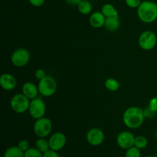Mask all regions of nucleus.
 I'll return each instance as SVG.
<instances>
[{"instance_id":"1","label":"nucleus","mask_w":157,"mask_h":157,"mask_svg":"<svg viewBox=\"0 0 157 157\" xmlns=\"http://www.w3.org/2000/svg\"><path fill=\"white\" fill-rule=\"evenodd\" d=\"M144 110L139 107H130L124 111L123 121L130 129H137L144 121Z\"/></svg>"},{"instance_id":"2","label":"nucleus","mask_w":157,"mask_h":157,"mask_svg":"<svg viewBox=\"0 0 157 157\" xmlns=\"http://www.w3.org/2000/svg\"><path fill=\"white\" fill-rule=\"evenodd\" d=\"M137 15L143 22H153L157 19V4L151 1L142 2L137 8Z\"/></svg>"},{"instance_id":"3","label":"nucleus","mask_w":157,"mask_h":157,"mask_svg":"<svg viewBox=\"0 0 157 157\" xmlns=\"http://www.w3.org/2000/svg\"><path fill=\"white\" fill-rule=\"evenodd\" d=\"M38 87L39 93L43 97H52L57 90V82L52 77L46 76L40 80Z\"/></svg>"},{"instance_id":"4","label":"nucleus","mask_w":157,"mask_h":157,"mask_svg":"<svg viewBox=\"0 0 157 157\" xmlns=\"http://www.w3.org/2000/svg\"><path fill=\"white\" fill-rule=\"evenodd\" d=\"M23 94H17L11 99L10 104L12 110L18 113H22L29 110L30 101Z\"/></svg>"},{"instance_id":"5","label":"nucleus","mask_w":157,"mask_h":157,"mask_svg":"<svg viewBox=\"0 0 157 157\" xmlns=\"http://www.w3.org/2000/svg\"><path fill=\"white\" fill-rule=\"evenodd\" d=\"M52 130V124L50 119L41 117L36 120L34 124V132L39 138H44L48 136Z\"/></svg>"},{"instance_id":"6","label":"nucleus","mask_w":157,"mask_h":157,"mask_svg":"<svg viewBox=\"0 0 157 157\" xmlns=\"http://www.w3.org/2000/svg\"><path fill=\"white\" fill-rule=\"evenodd\" d=\"M31 55L27 49L19 48L13 52L11 56L12 64L17 67H25L30 61Z\"/></svg>"},{"instance_id":"7","label":"nucleus","mask_w":157,"mask_h":157,"mask_svg":"<svg viewBox=\"0 0 157 157\" xmlns=\"http://www.w3.org/2000/svg\"><path fill=\"white\" fill-rule=\"evenodd\" d=\"M139 45L143 50L150 51L154 48L157 43L156 34L152 31H145L140 34L138 39Z\"/></svg>"},{"instance_id":"8","label":"nucleus","mask_w":157,"mask_h":157,"mask_svg":"<svg viewBox=\"0 0 157 157\" xmlns=\"http://www.w3.org/2000/svg\"><path fill=\"white\" fill-rule=\"evenodd\" d=\"M29 111L34 119L38 120L44 117L46 112V106L44 101L39 97L31 100Z\"/></svg>"},{"instance_id":"9","label":"nucleus","mask_w":157,"mask_h":157,"mask_svg":"<svg viewBox=\"0 0 157 157\" xmlns=\"http://www.w3.org/2000/svg\"><path fill=\"white\" fill-rule=\"evenodd\" d=\"M86 139L90 145L98 147L104 143L105 135L101 129L94 127L88 130L86 135Z\"/></svg>"},{"instance_id":"10","label":"nucleus","mask_w":157,"mask_h":157,"mask_svg":"<svg viewBox=\"0 0 157 157\" xmlns=\"http://www.w3.org/2000/svg\"><path fill=\"white\" fill-rule=\"evenodd\" d=\"M48 141L51 150L58 152L64 147L67 142V138L63 133L57 132L50 136Z\"/></svg>"},{"instance_id":"11","label":"nucleus","mask_w":157,"mask_h":157,"mask_svg":"<svg viewBox=\"0 0 157 157\" xmlns=\"http://www.w3.org/2000/svg\"><path fill=\"white\" fill-rule=\"evenodd\" d=\"M135 136L129 131L121 132L117 136V143L121 148L127 150L134 146Z\"/></svg>"},{"instance_id":"12","label":"nucleus","mask_w":157,"mask_h":157,"mask_svg":"<svg viewBox=\"0 0 157 157\" xmlns=\"http://www.w3.org/2000/svg\"><path fill=\"white\" fill-rule=\"evenodd\" d=\"M16 79L10 74H2L0 77V85L4 90H13L16 87Z\"/></svg>"},{"instance_id":"13","label":"nucleus","mask_w":157,"mask_h":157,"mask_svg":"<svg viewBox=\"0 0 157 157\" xmlns=\"http://www.w3.org/2000/svg\"><path fill=\"white\" fill-rule=\"evenodd\" d=\"M21 91H22L23 94L25 95L30 100H33L38 98V93H39L38 86H36L32 82L25 83L21 87Z\"/></svg>"},{"instance_id":"14","label":"nucleus","mask_w":157,"mask_h":157,"mask_svg":"<svg viewBox=\"0 0 157 157\" xmlns=\"http://www.w3.org/2000/svg\"><path fill=\"white\" fill-rule=\"evenodd\" d=\"M106 17L104 16L102 12H95L90 15L89 18V23L90 25L94 29H100L104 26Z\"/></svg>"},{"instance_id":"15","label":"nucleus","mask_w":157,"mask_h":157,"mask_svg":"<svg viewBox=\"0 0 157 157\" xmlns=\"http://www.w3.org/2000/svg\"><path fill=\"white\" fill-rule=\"evenodd\" d=\"M104 27L109 32H115V31L117 30L120 27L119 16L117 15V16L106 18Z\"/></svg>"},{"instance_id":"16","label":"nucleus","mask_w":157,"mask_h":157,"mask_svg":"<svg viewBox=\"0 0 157 157\" xmlns=\"http://www.w3.org/2000/svg\"><path fill=\"white\" fill-rule=\"evenodd\" d=\"M3 157H25V152L18 146H12L5 151Z\"/></svg>"},{"instance_id":"17","label":"nucleus","mask_w":157,"mask_h":157,"mask_svg":"<svg viewBox=\"0 0 157 157\" xmlns=\"http://www.w3.org/2000/svg\"><path fill=\"white\" fill-rule=\"evenodd\" d=\"M101 12L104 14L106 18L107 17H113L118 15V12L116 8L111 4H105L101 8Z\"/></svg>"},{"instance_id":"18","label":"nucleus","mask_w":157,"mask_h":157,"mask_svg":"<svg viewBox=\"0 0 157 157\" xmlns=\"http://www.w3.org/2000/svg\"><path fill=\"white\" fill-rule=\"evenodd\" d=\"M78 9L80 13L82 15H88L92 11V5L87 0H82L78 5Z\"/></svg>"},{"instance_id":"19","label":"nucleus","mask_w":157,"mask_h":157,"mask_svg":"<svg viewBox=\"0 0 157 157\" xmlns=\"http://www.w3.org/2000/svg\"><path fill=\"white\" fill-rule=\"evenodd\" d=\"M35 147L42 153L48 151L50 149V145H49V141L45 140L44 138H39L35 143Z\"/></svg>"},{"instance_id":"20","label":"nucleus","mask_w":157,"mask_h":157,"mask_svg":"<svg viewBox=\"0 0 157 157\" xmlns=\"http://www.w3.org/2000/svg\"><path fill=\"white\" fill-rule=\"evenodd\" d=\"M105 87L110 91H116L119 89L120 83L114 78H107L104 83Z\"/></svg>"},{"instance_id":"21","label":"nucleus","mask_w":157,"mask_h":157,"mask_svg":"<svg viewBox=\"0 0 157 157\" xmlns=\"http://www.w3.org/2000/svg\"><path fill=\"white\" fill-rule=\"evenodd\" d=\"M148 145V140L144 136H137L135 137L134 146L140 150L145 149Z\"/></svg>"},{"instance_id":"22","label":"nucleus","mask_w":157,"mask_h":157,"mask_svg":"<svg viewBox=\"0 0 157 157\" xmlns=\"http://www.w3.org/2000/svg\"><path fill=\"white\" fill-rule=\"evenodd\" d=\"M43 153L35 147H30L28 150L25 152V157H42Z\"/></svg>"},{"instance_id":"23","label":"nucleus","mask_w":157,"mask_h":157,"mask_svg":"<svg viewBox=\"0 0 157 157\" xmlns=\"http://www.w3.org/2000/svg\"><path fill=\"white\" fill-rule=\"evenodd\" d=\"M125 157H141L140 150L133 146L127 149L125 153Z\"/></svg>"},{"instance_id":"24","label":"nucleus","mask_w":157,"mask_h":157,"mask_svg":"<svg viewBox=\"0 0 157 157\" xmlns=\"http://www.w3.org/2000/svg\"><path fill=\"white\" fill-rule=\"evenodd\" d=\"M18 147L22 150L23 152H25L26 150H29L30 148V144H29V142L27 140H21L18 142Z\"/></svg>"},{"instance_id":"25","label":"nucleus","mask_w":157,"mask_h":157,"mask_svg":"<svg viewBox=\"0 0 157 157\" xmlns=\"http://www.w3.org/2000/svg\"><path fill=\"white\" fill-rule=\"evenodd\" d=\"M125 2L127 6L130 8H132V9L138 8L142 2L141 0H126Z\"/></svg>"},{"instance_id":"26","label":"nucleus","mask_w":157,"mask_h":157,"mask_svg":"<svg viewBox=\"0 0 157 157\" xmlns=\"http://www.w3.org/2000/svg\"><path fill=\"white\" fill-rule=\"evenodd\" d=\"M148 107H150V110H153V112L156 113L157 112V97L153 98L149 102Z\"/></svg>"},{"instance_id":"27","label":"nucleus","mask_w":157,"mask_h":157,"mask_svg":"<svg viewBox=\"0 0 157 157\" xmlns=\"http://www.w3.org/2000/svg\"><path fill=\"white\" fill-rule=\"evenodd\" d=\"M35 76L37 79L40 81V80L44 78V77H46L47 75H46L44 70H43V69H38V70H36V71L35 72Z\"/></svg>"},{"instance_id":"28","label":"nucleus","mask_w":157,"mask_h":157,"mask_svg":"<svg viewBox=\"0 0 157 157\" xmlns=\"http://www.w3.org/2000/svg\"><path fill=\"white\" fill-rule=\"evenodd\" d=\"M144 117H145V118H147V117L151 118V117H153L155 116L156 113H155V112H153L152 110H150V107H147L144 110Z\"/></svg>"},{"instance_id":"29","label":"nucleus","mask_w":157,"mask_h":157,"mask_svg":"<svg viewBox=\"0 0 157 157\" xmlns=\"http://www.w3.org/2000/svg\"><path fill=\"white\" fill-rule=\"evenodd\" d=\"M42 157H60V156L57 151H55V150H49L48 151L43 153Z\"/></svg>"},{"instance_id":"30","label":"nucleus","mask_w":157,"mask_h":157,"mask_svg":"<svg viewBox=\"0 0 157 157\" xmlns=\"http://www.w3.org/2000/svg\"><path fill=\"white\" fill-rule=\"evenodd\" d=\"M31 5L35 7H40L44 3V0H29Z\"/></svg>"},{"instance_id":"31","label":"nucleus","mask_w":157,"mask_h":157,"mask_svg":"<svg viewBox=\"0 0 157 157\" xmlns=\"http://www.w3.org/2000/svg\"><path fill=\"white\" fill-rule=\"evenodd\" d=\"M81 1L82 0H66V2L71 6H78Z\"/></svg>"},{"instance_id":"32","label":"nucleus","mask_w":157,"mask_h":157,"mask_svg":"<svg viewBox=\"0 0 157 157\" xmlns=\"http://www.w3.org/2000/svg\"><path fill=\"white\" fill-rule=\"evenodd\" d=\"M155 136H156V140H157V130H156V134H155Z\"/></svg>"},{"instance_id":"33","label":"nucleus","mask_w":157,"mask_h":157,"mask_svg":"<svg viewBox=\"0 0 157 157\" xmlns=\"http://www.w3.org/2000/svg\"><path fill=\"white\" fill-rule=\"evenodd\" d=\"M147 157H157L156 156H147Z\"/></svg>"},{"instance_id":"34","label":"nucleus","mask_w":157,"mask_h":157,"mask_svg":"<svg viewBox=\"0 0 157 157\" xmlns=\"http://www.w3.org/2000/svg\"><path fill=\"white\" fill-rule=\"evenodd\" d=\"M156 156H157V150H156Z\"/></svg>"}]
</instances>
